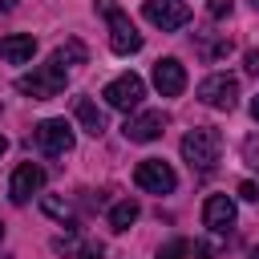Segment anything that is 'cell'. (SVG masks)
<instances>
[{"instance_id": "23", "label": "cell", "mask_w": 259, "mask_h": 259, "mask_svg": "<svg viewBox=\"0 0 259 259\" xmlns=\"http://www.w3.org/2000/svg\"><path fill=\"white\" fill-rule=\"evenodd\" d=\"M77 259H101V247H85V251H81Z\"/></svg>"}, {"instance_id": "14", "label": "cell", "mask_w": 259, "mask_h": 259, "mask_svg": "<svg viewBox=\"0 0 259 259\" xmlns=\"http://www.w3.org/2000/svg\"><path fill=\"white\" fill-rule=\"evenodd\" d=\"M73 113H77V121L85 125V134H93V138H97V134L105 130V117H101V109H97V105H93L89 97H77Z\"/></svg>"}, {"instance_id": "12", "label": "cell", "mask_w": 259, "mask_h": 259, "mask_svg": "<svg viewBox=\"0 0 259 259\" xmlns=\"http://www.w3.org/2000/svg\"><path fill=\"white\" fill-rule=\"evenodd\" d=\"M162 130H166V117L162 113H134V117H125V125H121V134L130 138V142H154V138H162Z\"/></svg>"}, {"instance_id": "27", "label": "cell", "mask_w": 259, "mask_h": 259, "mask_svg": "<svg viewBox=\"0 0 259 259\" xmlns=\"http://www.w3.org/2000/svg\"><path fill=\"white\" fill-rule=\"evenodd\" d=\"M247 259H259V247H251V255H247Z\"/></svg>"}, {"instance_id": "11", "label": "cell", "mask_w": 259, "mask_h": 259, "mask_svg": "<svg viewBox=\"0 0 259 259\" xmlns=\"http://www.w3.org/2000/svg\"><path fill=\"white\" fill-rule=\"evenodd\" d=\"M202 227L214 231V235L231 231V227H235V202H231L227 194H210V198L202 202Z\"/></svg>"}, {"instance_id": "16", "label": "cell", "mask_w": 259, "mask_h": 259, "mask_svg": "<svg viewBox=\"0 0 259 259\" xmlns=\"http://www.w3.org/2000/svg\"><path fill=\"white\" fill-rule=\"evenodd\" d=\"M198 49H202V57H206V61H219V57H227V53H231V36H202V40H198Z\"/></svg>"}, {"instance_id": "29", "label": "cell", "mask_w": 259, "mask_h": 259, "mask_svg": "<svg viewBox=\"0 0 259 259\" xmlns=\"http://www.w3.org/2000/svg\"><path fill=\"white\" fill-rule=\"evenodd\" d=\"M0 239H4V227H0Z\"/></svg>"}, {"instance_id": "1", "label": "cell", "mask_w": 259, "mask_h": 259, "mask_svg": "<svg viewBox=\"0 0 259 259\" xmlns=\"http://www.w3.org/2000/svg\"><path fill=\"white\" fill-rule=\"evenodd\" d=\"M219 154H223V138H219V130H210V125H198V130H190V134L182 138V158H186L194 170H202V174L214 170Z\"/></svg>"}, {"instance_id": "28", "label": "cell", "mask_w": 259, "mask_h": 259, "mask_svg": "<svg viewBox=\"0 0 259 259\" xmlns=\"http://www.w3.org/2000/svg\"><path fill=\"white\" fill-rule=\"evenodd\" d=\"M251 4H255V12H259V0H251Z\"/></svg>"}, {"instance_id": "26", "label": "cell", "mask_w": 259, "mask_h": 259, "mask_svg": "<svg viewBox=\"0 0 259 259\" xmlns=\"http://www.w3.org/2000/svg\"><path fill=\"white\" fill-rule=\"evenodd\" d=\"M4 150H8V138H4V134H0V154H4Z\"/></svg>"}, {"instance_id": "6", "label": "cell", "mask_w": 259, "mask_h": 259, "mask_svg": "<svg viewBox=\"0 0 259 259\" xmlns=\"http://www.w3.org/2000/svg\"><path fill=\"white\" fill-rule=\"evenodd\" d=\"M198 101L210 109H235L239 101V81L227 73H210L206 81H198Z\"/></svg>"}, {"instance_id": "17", "label": "cell", "mask_w": 259, "mask_h": 259, "mask_svg": "<svg viewBox=\"0 0 259 259\" xmlns=\"http://www.w3.org/2000/svg\"><path fill=\"white\" fill-rule=\"evenodd\" d=\"M53 57H57L61 65H81V61H85V45H81V40H69V45H61Z\"/></svg>"}, {"instance_id": "15", "label": "cell", "mask_w": 259, "mask_h": 259, "mask_svg": "<svg viewBox=\"0 0 259 259\" xmlns=\"http://www.w3.org/2000/svg\"><path fill=\"white\" fill-rule=\"evenodd\" d=\"M138 214H142V206H138L134 198H121V202L109 210V227H113V231H130V227L138 223Z\"/></svg>"}, {"instance_id": "8", "label": "cell", "mask_w": 259, "mask_h": 259, "mask_svg": "<svg viewBox=\"0 0 259 259\" xmlns=\"http://www.w3.org/2000/svg\"><path fill=\"white\" fill-rule=\"evenodd\" d=\"M146 20L158 24L162 32H174L190 20V4L186 0H146Z\"/></svg>"}, {"instance_id": "10", "label": "cell", "mask_w": 259, "mask_h": 259, "mask_svg": "<svg viewBox=\"0 0 259 259\" xmlns=\"http://www.w3.org/2000/svg\"><path fill=\"white\" fill-rule=\"evenodd\" d=\"M154 89H158L162 97H178V93L186 89V69H182L178 57H162V61H154Z\"/></svg>"}, {"instance_id": "3", "label": "cell", "mask_w": 259, "mask_h": 259, "mask_svg": "<svg viewBox=\"0 0 259 259\" xmlns=\"http://www.w3.org/2000/svg\"><path fill=\"white\" fill-rule=\"evenodd\" d=\"M113 109H121V113H134L138 105H142V97H146V81L138 77V73H121V77H113L109 85H105V93H101Z\"/></svg>"}, {"instance_id": "13", "label": "cell", "mask_w": 259, "mask_h": 259, "mask_svg": "<svg viewBox=\"0 0 259 259\" xmlns=\"http://www.w3.org/2000/svg\"><path fill=\"white\" fill-rule=\"evenodd\" d=\"M32 53H36L32 32H12V36H0V57H4L8 65H24V61H32Z\"/></svg>"}, {"instance_id": "18", "label": "cell", "mask_w": 259, "mask_h": 259, "mask_svg": "<svg viewBox=\"0 0 259 259\" xmlns=\"http://www.w3.org/2000/svg\"><path fill=\"white\" fill-rule=\"evenodd\" d=\"M186 255H190V243H186V239H170L166 247H158L154 259H186Z\"/></svg>"}, {"instance_id": "7", "label": "cell", "mask_w": 259, "mask_h": 259, "mask_svg": "<svg viewBox=\"0 0 259 259\" xmlns=\"http://www.w3.org/2000/svg\"><path fill=\"white\" fill-rule=\"evenodd\" d=\"M36 146H40L45 154H53V158L69 154V150H73V125H69L65 117H45V121L36 125Z\"/></svg>"}, {"instance_id": "25", "label": "cell", "mask_w": 259, "mask_h": 259, "mask_svg": "<svg viewBox=\"0 0 259 259\" xmlns=\"http://www.w3.org/2000/svg\"><path fill=\"white\" fill-rule=\"evenodd\" d=\"M251 117H255V121H259V97H255V101H251Z\"/></svg>"}, {"instance_id": "20", "label": "cell", "mask_w": 259, "mask_h": 259, "mask_svg": "<svg viewBox=\"0 0 259 259\" xmlns=\"http://www.w3.org/2000/svg\"><path fill=\"white\" fill-rule=\"evenodd\" d=\"M40 206H45V210H49V214H53V219H61V223H65V219H69V206H65V202H57V198H45V202H40Z\"/></svg>"}, {"instance_id": "2", "label": "cell", "mask_w": 259, "mask_h": 259, "mask_svg": "<svg viewBox=\"0 0 259 259\" xmlns=\"http://www.w3.org/2000/svg\"><path fill=\"white\" fill-rule=\"evenodd\" d=\"M16 89H20V93H28L32 101H49V97H57V93L65 89V65H61L57 57H49L40 69L24 73V77L16 81Z\"/></svg>"}, {"instance_id": "22", "label": "cell", "mask_w": 259, "mask_h": 259, "mask_svg": "<svg viewBox=\"0 0 259 259\" xmlns=\"http://www.w3.org/2000/svg\"><path fill=\"white\" fill-rule=\"evenodd\" d=\"M247 73H255V77H259V49H251V53H247Z\"/></svg>"}, {"instance_id": "4", "label": "cell", "mask_w": 259, "mask_h": 259, "mask_svg": "<svg viewBox=\"0 0 259 259\" xmlns=\"http://www.w3.org/2000/svg\"><path fill=\"white\" fill-rule=\"evenodd\" d=\"M105 16H109V49H113L117 57L138 53V49H142V32L134 28V20H130L121 8H113V4H105Z\"/></svg>"}, {"instance_id": "24", "label": "cell", "mask_w": 259, "mask_h": 259, "mask_svg": "<svg viewBox=\"0 0 259 259\" xmlns=\"http://www.w3.org/2000/svg\"><path fill=\"white\" fill-rule=\"evenodd\" d=\"M16 4H20V0H0V8H4V12H12Z\"/></svg>"}, {"instance_id": "19", "label": "cell", "mask_w": 259, "mask_h": 259, "mask_svg": "<svg viewBox=\"0 0 259 259\" xmlns=\"http://www.w3.org/2000/svg\"><path fill=\"white\" fill-rule=\"evenodd\" d=\"M231 8H235V0H206V12H210L214 20H227Z\"/></svg>"}, {"instance_id": "9", "label": "cell", "mask_w": 259, "mask_h": 259, "mask_svg": "<svg viewBox=\"0 0 259 259\" xmlns=\"http://www.w3.org/2000/svg\"><path fill=\"white\" fill-rule=\"evenodd\" d=\"M40 186H45V170H40L36 162H20L16 174H12V182H8V198H12L16 206H24Z\"/></svg>"}, {"instance_id": "21", "label": "cell", "mask_w": 259, "mask_h": 259, "mask_svg": "<svg viewBox=\"0 0 259 259\" xmlns=\"http://www.w3.org/2000/svg\"><path fill=\"white\" fill-rule=\"evenodd\" d=\"M239 194H243V198H251V202H259V186H255V182H243V186H239Z\"/></svg>"}, {"instance_id": "5", "label": "cell", "mask_w": 259, "mask_h": 259, "mask_svg": "<svg viewBox=\"0 0 259 259\" xmlns=\"http://www.w3.org/2000/svg\"><path fill=\"white\" fill-rule=\"evenodd\" d=\"M134 182H138L142 190H150V194H170V190L178 186V174H174L170 162H162V158H146V162H138Z\"/></svg>"}]
</instances>
